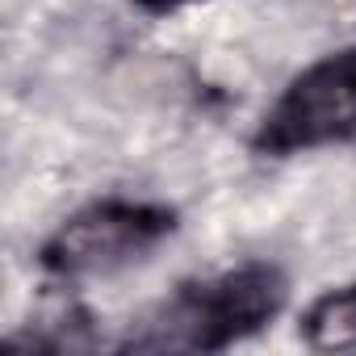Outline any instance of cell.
Segmentation results:
<instances>
[{
    "label": "cell",
    "mask_w": 356,
    "mask_h": 356,
    "mask_svg": "<svg viewBox=\"0 0 356 356\" xmlns=\"http://www.w3.org/2000/svg\"><path fill=\"white\" fill-rule=\"evenodd\" d=\"M289 273L277 260H243L189 277L113 343L118 352H227L281 318Z\"/></svg>",
    "instance_id": "1"
},
{
    "label": "cell",
    "mask_w": 356,
    "mask_h": 356,
    "mask_svg": "<svg viewBox=\"0 0 356 356\" xmlns=\"http://www.w3.org/2000/svg\"><path fill=\"white\" fill-rule=\"evenodd\" d=\"M181 231V214L147 197H97L72 210L42 243L38 268L59 285L126 273Z\"/></svg>",
    "instance_id": "2"
},
{
    "label": "cell",
    "mask_w": 356,
    "mask_h": 356,
    "mask_svg": "<svg viewBox=\"0 0 356 356\" xmlns=\"http://www.w3.org/2000/svg\"><path fill=\"white\" fill-rule=\"evenodd\" d=\"M356 138V42L306 63L252 130V151L264 159L310 155Z\"/></svg>",
    "instance_id": "3"
},
{
    "label": "cell",
    "mask_w": 356,
    "mask_h": 356,
    "mask_svg": "<svg viewBox=\"0 0 356 356\" xmlns=\"http://www.w3.org/2000/svg\"><path fill=\"white\" fill-rule=\"evenodd\" d=\"M298 339L310 352H356V281L323 289L298 318Z\"/></svg>",
    "instance_id": "4"
},
{
    "label": "cell",
    "mask_w": 356,
    "mask_h": 356,
    "mask_svg": "<svg viewBox=\"0 0 356 356\" xmlns=\"http://www.w3.org/2000/svg\"><path fill=\"white\" fill-rule=\"evenodd\" d=\"M130 5L147 17H168V13H181V9L197 5V0H130Z\"/></svg>",
    "instance_id": "5"
}]
</instances>
